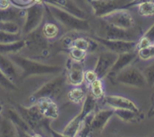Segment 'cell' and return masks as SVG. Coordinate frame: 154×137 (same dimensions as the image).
Wrapping results in <instances>:
<instances>
[{"label": "cell", "instance_id": "obj_1", "mask_svg": "<svg viewBox=\"0 0 154 137\" xmlns=\"http://www.w3.org/2000/svg\"><path fill=\"white\" fill-rule=\"evenodd\" d=\"M8 56L16 66L19 68L22 78L30 77L34 76L57 74L62 71V67L55 65H48L31 60L23 56L16 54H8Z\"/></svg>", "mask_w": 154, "mask_h": 137}, {"label": "cell", "instance_id": "obj_2", "mask_svg": "<svg viewBox=\"0 0 154 137\" xmlns=\"http://www.w3.org/2000/svg\"><path fill=\"white\" fill-rule=\"evenodd\" d=\"M48 8L53 18L69 30L76 32H87L90 30V23L88 19H82L73 15L68 11L57 8L53 5L44 3Z\"/></svg>", "mask_w": 154, "mask_h": 137}, {"label": "cell", "instance_id": "obj_3", "mask_svg": "<svg viewBox=\"0 0 154 137\" xmlns=\"http://www.w3.org/2000/svg\"><path fill=\"white\" fill-rule=\"evenodd\" d=\"M95 106L96 99L91 94L87 95L83 101L81 112L66 125L63 132V135L69 137L78 136L84 121L86 118L94 111Z\"/></svg>", "mask_w": 154, "mask_h": 137}, {"label": "cell", "instance_id": "obj_4", "mask_svg": "<svg viewBox=\"0 0 154 137\" xmlns=\"http://www.w3.org/2000/svg\"><path fill=\"white\" fill-rule=\"evenodd\" d=\"M45 11L44 3H34L25 8V20L21 28V34L26 36L39 28Z\"/></svg>", "mask_w": 154, "mask_h": 137}, {"label": "cell", "instance_id": "obj_5", "mask_svg": "<svg viewBox=\"0 0 154 137\" xmlns=\"http://www.w3.org/2000/svg\"><path fill=\"white\" fill-rule=\"evenodd\" d=\"M114 82L133 87V88H144L146 83L143 73L134 67H127L117 75Z\"/></svg>", "mask_w": 154, "mask_h": 137}, {"label": "cell", "instance_id": "obj_6", "mask_svg": "<svg viewBox=\"0 0 154 137\" xmlns=\"http://www.w3.org/2000/svg\"><path fill=\"white\" fill-rule=\"evenodd\" d=\"M105 22L125 29H132L134 20L128 9L120 8L100 17Z\"/></svg>", "mask_w": 154, "mask_h": 137}, {"label": "cell", "instance_id": "obj_7", "mask_svg": "<svg viewBox=\"0 0 154 137\" xmlns=\"http://www.w3.org/2000/svg\"><path fill=\"white\" fill-rule=\"evenodd\" d=\"M130 0H91L90 4L96 17H102L117 9L123 8Z\"/></svg>", "mask_w": 154, "mask_h": 137}, {"label": "cell", "instance_id": "obj_8", "mask_svg": "<svg viewBox=\"0 0 154 137\" xmlns=\"http://www.w3.org/2000/svg\"><path fill=\"white\" fill-rule=\"evenodd\" d=\"M65 82V78L63 76H58L50 80L45 85H42L39 89L31 95L32 100L36 101L42 97H55L61 90L63 83Z\"/></svg>", "mask_w": 154, "mask_h": 137}, {"label": "cell", "instance_id": "obj_9", "mask_svg": "<svg viewBox=\"0 0 154 137\" xmlns=\"http://www.w3.org/2000/svg\"><path fill=\"white\" fill-rule=\"evenodd\" d=\"M94 39L100 45L107 48L109 51L118 54L133 51L136 48L137 45V42L134 41L106 39L100 36H96L94 37Z\"/></svg>", "mask_w": 154, "mask_h": 137}, {"label": "cell", "instance_id": "obj_10", "mask_svg": "<svg viewBox=\"0 0 154 137\" xmlns=\"http://www.w3.org/2000/svg\"><path fill=\"white\" fill-rule=\"evenodd\" d=\"M118 54L111 51L101 53L99 55L94 70L97 73L98 79H103L107 76L116 59L118 58Z\"/></svg>", "mask_w": 154, "mask_h": 137}, {"label": "cell", "instance_id": "obj_11", "mask_svg": "<svg viewBox=\"0 0 154 137\" xmlns=\"http://www.w3.org/2000/svg\"><path fill=\"white\" fill-rule=\"evenodd\" d=\"M17 109L19 114L23 117V118L27 123L32 130L34 129H37L45 118L40 112L36 105L32 106L29 108H25V107L17 106Z\"/></svg>", "mask_w": 154, "mask_h": 137}, {"label": "cell", "instance_id": "obj_12", "mask_svg": "<svg viewBox=\"0 0 154 137\" xmlns=\"http://www.w3.org/2000/svg\"><path fill=\"white\" fill-rule=\"evenodd\" d=\"M137 57V52L134 51H131V52L122 53V54H119L118 58L116 59L115 63L112 66L110 71L109 72L106 77H108L109 80L114 82L117 75L122 70H125V68L128 67Z\"/></svg>", "mask_w": 154, "mask_h": 137}, {"label": "cell", "instance_id": "obj_13", "mask_svg": "<svg viewBox=\"0 0 154 137\" xmlns=\"http://www.w3.org/2000/svg\"><path fill=\"white\" fill-rule=\"evenodd\" d=\"M103 24L101 26V28L103 35L101 38H104L106 39L133 41L131 40V38L134 37V35L131 32V29H122V28L106 23L104 20H103Z\"/></svg>", "mask_w": 154, "mask_h": 137}, {"label": "cell", "instance_id": "obj_14", "mask_svg": "<svg viewBox=\"0 0 154 137\" xmlns=\"http://www.w3.org/2000/svg\"><path fill=\"white\" fill-rule=\"evenodd\" d=\"M104 103L112 109H126L134 112L136 113L140 112V109L135 103L127 97L119 95H107L103 97Z\"/></svg>", "mask_w": 154, "mask_h": 137}, {"label": "cell", "instance_id": "obj_15", "mask_svg": "<svg viewBox=\"0 0 154 137\" xmlns=\"http://www.w3.org/2000/svg\"><path fill=\"white\" fill-rule=\"evenodd\" d=\"M113 115V109H105L94 112L91 121V132L94 133H100Z\"/></svg>", "mask_w": 154, "mask_h": 137}, {"label": "cell", "instance_id": "obj_16", "mask_svg": "<svg viewBox=\"0 0 154 137\" xmlns=\"http://www.w3.org/2000/svg\"><path fill=\"white\" fill-rule=\"evenodd\" d=\"M44 3L53 5L82 19H88V15L73 0H44Z\"/></svg>", "mask_w": 154, "mask_h": 137}, {"label": "cell", "instance_id": "obj_17", "mask_svg": "<svg viewBox=\"0 0 154 137\" xmlns=\"http://www.w3.org/2000/svg\"><path fill=\"white\" fill-rule=\"evenodd\" d=\"M39 28L26 36L25 42L26 46L29 47L32 50L36 51H44L48 50V39L42 34V29Z\"/></svg>", "mask_w": 154, "mask_h": 137}, {"label": "cell", "instance_id": "obj_18", "mask_svg": "<svg viewBox=\"0 0 154 137\" xmlns=\"http://www.w3.org/2000/svg\"><path fill=\"white\" fill-rule=\"evenodd\" d=\"M38 109L45 118L55 119L59 115L58 106L51 97H42L36 101Z\"/></svg>", "mask_w": 154, "mask_h": 137}, {"label": "cell", "instance_id": "obj_19", "mask_svg": "<svg viewBox=\"0 0 154 137\" xmlns=\"http://www.w3.org/2000/svg\"><path fill=\"white\" fill-rule=\"evenodd\" d=\"M84 66L82 62L71 60L66 79L72 86H80L84 82Z\"/></svg>", "mask_w": 154, "mask_h": 137}, {"label": "cell", "instance_id": "obj_20", "mask_svg": "<svg viewBox=\"0 0 154 137\" xmlns=\"http://www.w3.org/2000/svg\"><path fill=\"white\" fill-rule=\"evenodd\" d=\"M0 70L13 82L21 76L19 68L7 55L0 54Z\"/></svg>", "mask_w": 154, "mask_h": 137}, {"label": "cell", "instance_id": "obj_21", "mask_svg": "<svg viewBox=\"0 0 154 137\" xmlns=\"http://www.w3.org/2000/svg\"><path fill=\"white\" fill-rule=\"evenodd\" d=\"M97 44L95 39H91L85 37H76L71 39L68 48H77L87 51H92L97 48Z\"/></svg>", "mask_w": 154, "mask_h": 137}, {"label": "cell", "instance_id": "obj_22", "mask_svg": "<svg viewBox=\"0 0 154 137\" xmlns=\"http://www.w3.org/2000/svg\"><path fill=\"white\" fill-rule=\"evenodd\" d=\"M7 115H8L7 118H8L13 122V124L15 125L18 133L19 131H20V132L23 133L29 134V133H30L32 130L30 129L27 123L25 121L23 117L19 114L18 112L15 111V110L9 109L8 112H7Z\"/></svg>", "mask_w": 154, "mask_h": 137}, {"label": "cell", "instance_id": "obj_23", "mask_svg": "<svg viewBox=\"0 0 154 137\" xmlns=\"http://www.w3.org/2000/svg\"><path fill=\"white\" fill-rule=\"evenodd\" d=\"M23 12L22 8H18L12 5L6 9H0V21L17 22Z\"/></svg>", "mask_w": 154, "mask_h": 137}, {"label": "cell", "instance_id": "obj_24", "mask_svg": "<svg viewBox=\"0 0 154 137\" xmlns=\"http://www.w3.org/2000/svg\"><path fill=\"white\" fill-rule=\"evenodd\" d=\"M17 127L8 118L0 119V136H17Z\"/></svg>", "mask_w": 154, "mask_h": 137}, {"label": "cell", "instance_id": "obj_25", "mask_svg": "<svg viewBox=\"0 0 154 137\" xmlns=\"http://www.w3.org/2000/svg\"><path fill=\"white\" fill-rule=\"evenodd\" d=\"M154 43V23L151 27L141 36L138 42H137L136 49L139 51Z\"/></svg>", "mask_w": 154, "mask_h": 137}, {"label": "cell", "instance_id": "obj_26", "mask_svg": "<svg viewBox=\"0 0 154 137\" xmlns=\"http://www.w3.org/2000/svg\"><path fill=\"white\" fill-rule=\"evenodd\" d=\"M85 97L86 96H85V91L79 86H74V88L69 90L67 94V97L69 101L75 104H79L83 103Z\"/></svg>", "mask_w": 154, "mask_h": 137}, {"label": "cell", "instance_id": "obj_27", "mask_svg": "<svg viewBox=\"0 0 154 137\" xmlns=\"http://www.w3.org/2000/svg\"><path fill=\"white\" fill-rule=\"evenodd\" d=\"M42 32L47 39H55L58 36L60 28L53 22H46L42 27Z\"/></svg>", "mask_w": 154, "mask_h": 137}, {"label": "cell", "instance_id": "obj_28", "mask_svg": "<svg viewBox=\"0 0 154 137\" xmlns=\"http://www.w3.org/2000/svg\"><path fill=\"white\" fill-rule=\"evenodd\" d=\"M89 88L91 94L96 100L103 98V97H104V86H103L102 79H96L91 85H89Z\"/></svg>", "mask_w": 154, "mask_h": 137}, {"label": "cell", "instance_id": "obj_29", "mask_svg": "<svg viewBox=\"0 0 154 137\" xmlns=\"http://www.w3.org/2000/svg\"><path fill=\"white\" fill-rule=\"evenodd\" d=\"M114 115L117 116L119 119L125 122L133 121L136 118L138 113L126 109H113Z\"/></svg>", "mask_w": 154, "mask_h": 137}, {"label": "cell", "instance_id": "obj_30", "mask_svg": "<svg viewBox=\"0 0 154 137\" xmlns=\"http://www.w3.org/2000/svg\"><path fill=\"white\" fill-rule=\"evenodd\" d=\"M0 30L11 34L21 33V27L14 21H0Z\"/></svg>", "mask_w": 154, "mask_h": 137}, {"label": "cell", "instance_id": "obj_31", "mask_svg": "<svg viewBox=\"0 0 154 137\" xmlns=\"http://www.w3.org/2000/svg\"><path fill=\"white\" fill-rule=\"evenodd\" d=\"M23 39L21 33L11 34L0 30V44H8L18 42Z\"/></svg>", "mask_w": 154, "mask_h": 137}, {"label": "cell", "instance_id": "obj_32", "mask_svg": "<svg viewBox=\"0 0 154 137\" xmlns=\"http://www.w3.org/2000/svg\"><path fill=\"white\" fill-rule=\"evenodd\" d=\"M137 6V11L140 16L149 17L154 15V1L143 2Z\"/></svg>", "mask_w": 154, "mask_h": 137}, {"label": "cell", "instance_id": "obj_33", "mask_svg": "<svg viewBox=\"0 0 154 137\" xmlns=\"http://www.w3.org/2000/svg\"><path fill=\"white\" fill-rule=\"evenodd\" d=\"M87 51L77 48H69V54L71 60L78 62H82L87 56Z\"/></svg>", "mask_w": 154, "mask_h": 137}, {"label": "cell", "instance_id": "obj_34", "mask_svg": "<svg viewBox=\"0 0 154 137\" xmlns=\"http://www.w3.org/2000/svg\"><path fill=\"white\" fill-rule=\"evenodd\" d=\"M137 55L142 60H149L154 57V43L148 46L147 48H143L137 51Z\"/></svg>", "mask_w": 154, "mask_h": 137}, {"label": "cell", "instance_id": "obj_35", "mask_svg": "<svg viewBox=\"0 0 154 137\" xmlns=\"http://www.w3.org/2000/svg\"><path fill=\"white\" fill-rule=\"evenodd\" d=\"M143 76L146 79V83L149 86H154V63L146 67L143 72Z\"/></svg>", "mask_w": 154, "mask_h": 137}, {"label": "cell", "instance_id": "obj_36", "mask_svg": "<svg viewBox=\"0 0 154 137\" xmlns=\"http://www.w3.org/2000/svg\"><path fill=\"white\" fill-rule=\"evenodd\" d=\"M0 85L8 90H17L16 85L0 70Z\"/></svg>", "mask_w": 154, "mask_h": 137}, {"label": "cell", "instance_id": "obj_37", "mask_svg": "<svg viewBox=\"0 0 154 137\" xmlns=\"http://www.w3.org/2000/svg\"><path fill=\"white\" fill-rule=\"evenodd\" d=\"M9 1L13 6L22 9H25L34 4L33 0H9Z\"/></svg>", "mask_w": 154, "mask_h": 137}, {"label": "cell", "instance_id": "obj_38", "mask_svg": "<svg viewBox=\"0 0 154 137\" xmlns=\"http://www.w3.org/2000/svg\"><path fill=\"white\" fill-rule=\"evenodd\" d=\"M98 79L97 73L94 70H87L84 73V81L88 84V85H91L93 82Z\"/></svg>", "mask_w": 154, "mask_h": 137}, {"label": "cell", "instance_id": "obj_39", "mask_svg": "<svg viewBox=\"0 0 154 137\" xmlns=\"http://www.w3.org/2000/svg\"><path fill=\"white\" fill-rule=\"evenodd\" d=\"M151 1H154V0H130L129 2H128V3H127L126 5L123 7V8L128 9V8H131V7L137 6V5H140V4L143 3V2H151Z\"/></svg>", "mask_w": 154, "mask_h": 137}, {"label": "cell", "instance_id": "obj_40", "mask_svg": "<svg viewBox=\"0 0 154 137\" xmlns=\"http://www.w3.org/2000/svg\"><path fill=\"white\" fill-rule=\"evenodd\" d=\"M11 5L9 0H0V9H6Z\"/></svg>", "mask_w": 154, "mask_h": 137}, {"label": "cell", "instance_id": "obj_41", "mask_svg": "<svg viewBox=\"0 0 154 137\" xmlns=\"http://www.w3.org/2000/svg\"><path fill=\"white\" fill-rule=\"evenodd\" d=\"M149 116L154 115V109L151 110V112H150V113H149Z\"/></svg>", "mask_w": 154, "mask_h": 137}, {"label": "cell", "instance_id": "obj_42", "mask_svg": "<svg viewBox=\"0 0 154 137\" xmlns=\"http://www.w3.org/2000/svg\"><path fill=\"white\" fill-rule=\"evenodd\" d=\"M153 103H154V100H153Z\"/></svg>", "mask_w": 154, "mask_h": 137}]
</instances>
